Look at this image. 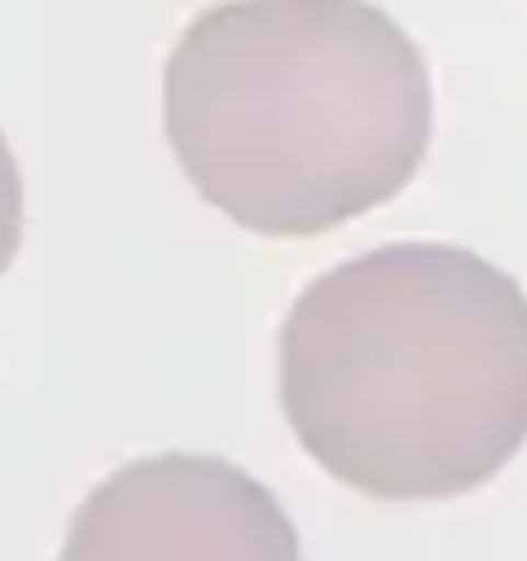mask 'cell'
Listing matches in <instances>:
<instances>
[{"instance_id":"obj_1","label":"cell","mask_w":527,"mask_h":561,"mask_svg":"<svg viewBox=\"0 0 527 561\" xmlns=\"http://www.w3.org/2000/svg\"><path fill=\"white\" fill-rule=\"evenodd\" d=\"M280 410L370 500H455L527 444V293L449 242L314 275L280 320Z\"/></svg>"},{"instance_id":"obj_2","label":"cell","mask_w":527,"mask_h":561,"mask_svg":"<svg viewBox=\"0 0 527 561\" xmlns=\"http://www.w3.org/2000/svg\"><path fill=\"white\" fill-rule=\"evenodd\" d=\"M163 135L225 219L280 242L325 237L415 180L433 73L370 0H230L169 51Z\"/></svg>"},{"instance_id":"obj_3","label":"cell","mask_w":527,"mask_h":561,"mask_svg":"<svg viewBox=\"0 0 527 561\" xmlns=\"http://www.w3.org/2000/svg\"><path fill=\"white\" fill-rule=\"evenodd\" d=\"M57 561H303L280 500L219 455H152L102 478Z\"/></svg>"},{"instance_id":"obj_4","label":"cell","mask_w":527,"mask_h":561,"mask_svg":"<svg viewBox=\"0 0 527 561\" xmlns=\"http://www.w3.org/2000/svg\"><path fill=\"white\" fill-rule=\"evenodd\" d=\"M18 248H23V169L7 147V135H0V275L18 259Z\"/></svg>"}]
</instances>
